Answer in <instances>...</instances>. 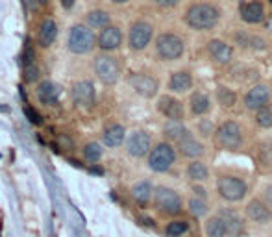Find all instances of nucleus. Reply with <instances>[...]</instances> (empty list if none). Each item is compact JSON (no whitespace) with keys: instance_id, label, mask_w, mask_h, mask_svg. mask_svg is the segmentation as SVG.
Segmentation results:
<instances>
[{"instance_id":"obj_1","label":"nucleus","mask_w":272,"mask_h":237,"mask_svg":"<svg viewBox=\"0 0 272 237\" xmlns=\"http://www.w3.org/2000/svg\"><path fill=\"white\" fill-rule=\"evenodd\" d=\"M220 12L211 4H193L187 10L185 21L193 30H211L218 23Z\"/></svg>"},{"instance_id":"obj_2","label":"nucleus","mask_w":272,"mask_h":237,"mask_svg":"<svg viewBox=\"0 0 272 237\" xmlns=\"http://www.w3.org/2000/svg\"><path fill=\"white\" fill-rule=\"evenodd\" d=\"M67 47L74 54H87L95 47V34L84 25H74L69 32Z\"/></svg>"},{"instance_id":"obj_3","label":"nucleus","mask_w":272,"mask_h":237,"mask_svg":"<svg viewBox=\"0 0 272 237\" xmlns=\"http://www.w3.org/2000/svg\"><path fill=\"white\" fill-rule=\"evenodd\" d=\"M217 193L228 202L242 200L248 193V185L244 180L237 176H220L217 180Z\"/></svg>"},{"instance_id":"obj_4","label":"nucleus","mask_w":272,"mask_h":237,"mask_svg":"<svg viewBox=\"0 0 272 237\" xmlns=\"http://www.w3.org/2000/svg\"><path fill=\"white\" fill-rule=\"evenodd\" d=\"M176 154L169 143H159L148 154V167L154 172H167L174 165Z\"/></svg>"},{"instance_id":"obj_5","label":"nucleus","mask_w":272,"mask_h":237,"mask_svg":"<svg viewBox=\"0 0 272 237\" xmlns=\"http://www.w3.org/2000/svg\"><path fill=\"white\" fill-rule=\"evenodd\" d=\"M156 50H157V54H159V58L172 61V60L181 58L183 50H185V45H183V41H181L178 36H174V34H161L156 41Z\"/></svg>"},{"instance_id":"obj_6","label":"nucleus","mask_w":272,"mask_h":237,"mask_svg":"<svg viewBox=\"0 0 272 237\" xmlns=\"http://www.w3.org/2000/svg\"><path fill=\"white\" fill-rule=\"evenodd\" d=\"M154 204L165 215H178L181 211V198L174 189L157 187L154 193Z\"/></svg>"},{"instance_id":"obj_7","label":"nucleus","mask_w":272,"mask_h":237,"mask_svg":"<svg viewBox=\"0 0 272 237\" xmlns=\"http://www.w3.org/2000/svg\"><path fill=\"white\" fill-rule=\"evenodd\" d=\"M217 143L226 150H237L242 143L241 126L233 121H226L217 130Z\"/></svg>"},{"instance_id":"obj_8","label":"nucleus","mask_w":272,"mask_h":237,"mask_svg":"<svg viewBox=\"0 0 272 237\" xmlns=\"http://www.w3.org/2000/svg\"><path fill=\"white\" fill-rule=\"evenodd\" d=\"M95 73L100 78V82L111 85L115 84L121 76V67H119V63L113 56L102 54L95 58Z\"/></svg>"},{"instance_id":"obj_9","label":"nucleus","mask_w":272,"mask_h":237,"mask_svg":"<svg viewBox=\"0 0 272 237\" xmlns=\"http://www.w3.org/2000/svg\"><path fill=\"white\" fill-rule=\"evenodd\" d=\"M152 34H154V28H152L150 23H145V21H139L130 28V47L133 50H143L148 47V43L152 41Z\"/></svg>"},{"instance_id":"obj_10","label":"nucleus","mask_w":272,"mask_h":237,"mask_svg":"<svg viewBox=\"0 0 272 237\" xmlns=\"http://www.w3.org/2000/svg\"><path fill=\"white\" fill-rule=\"evenodd\" d=\"M128 82H130V85L133 87V91L137 93V95H141V97L145 98H152L156 97L157 93V80L152 78V76H148V74H132L130 78H128Z\"/></svg>"},{"instance_id":"obj_11","label":"nucleus","mask_w":272,"mask_h":237,"mask_svg":"<svg viewBox=\"0 0 272 237\" xmlns=\"http://www.w3.org/2000/svg\"><path fill=\"white\" fill-rule=\"evenodd\" d=\"M126 150L133 158H141V156L148 154L150 152V135L143 132V130L133 132L126 143Z\"/></svg>"},{"instance_id":"obj_12","label":"nucleus","mask_w":272,"mask_h":237,"mask_svg":"<svg viewBox=\"0 0 272 237\" xmlns=\"http://www.w3.org/2000/svg\"><path fill=\"white\" fill-rule=\"evenodd\" d=\"M73 100L74 104H78L80 108H91L95 104V85L87 82V80H82L78 84H74Z\"/></svg>"},{"instance_id":"obj_13","label":"nucleus","mask_w":272,"mask_h":237,"mask_svg":"<svg viewBox=\"0 0 272 237\" xmlns=\"http://www.w3.org/2000/svg\"><path fill=\"white\" fill-rule=\"evenodd\" d=\"M268 97H270L268 87H266L265 84H257L246 93V97H244V106H246L250 111H257V110H261L265 104H268Z\"/></svg>"},{"instance_id":"obj_14","label":"nucleus","mask_w":272,"mask_h":237,"mask_svg":"<svg viewBox=\"0 0 272 237\" xmlns=\"http://www.w3.org/2000/svg\"><path fill=\"white\" fill-rule=\"evenodd\" d=\"M178 150H180V154L181 156H185V158L196 159L204 154V145H202L193 134L185 132V135L178 141Z\"/></svg>"},{"instance_id":"obj_15","label":"nucleus","mask_w":272,"mask_h":237,"mask_svg":"<svg viewBox=\"0 0 272 237\" xmlns=\"http://www.w3.org/2000/svg\"><path fill=\"white\" fill-rule=\"evenodd\" d=\"M122 43V32L117 26H106L102 28L100 36H98V47L102 50H115L121 47Z\"/></svg>"},{"instance_id":"obj_16","label":"nucleus","mask_w":272,"mask_h":237,"mask_svg":"<svg viewBox=\"0 0 272 237\" xmlns=\"http://www.w3.org/2000/svg\"><path fill=\"white\" fill-rule=\"evenodd\" d=\"M218 215L222 217L224 222H226V226H228V235H231V237L241 235L242 230H244V220H242V217L235 211V209L222 207V209L218 211Z\"/></svg>"},{"instance_id":"obj_17","label":"nucleus","mask_w":272,"mask_h":237,"mask_svg":"<svg viewBox=\"0 0 272 237\" xmlns=\"http://www.w3.org/2000/svg\"><path fill=\"white\" fill-rule=\"evenodd\" d=\"M157 110L161 111L167 119H176V121H181V119H183V106H181V102L176 100L174 97H169V95L159 98Z\"/></svg>"},{"instance_id":"obj_18","label":"nucleus","mask_w":272,"mask_h":237,"mask_svg":"<svg viewBox=\"0 0 272 237\" xmlns=\"http://www.w3.org/2000/svg\"><path fill=\"white\" fill-rule=\"evenodd\" d=\"M246 215L254 222H268L272 219V209L266 202L261 200H250L246 204Z\"/></svg>"},{"instance_id":"obj_19","label":"nucleus","mask_w":272,"mask_h":237,"mask_svg":"<svg viewBox=\"0 0 272 237\" xmlns=\"http://www.w3.org/2000/svg\"><path fill=\"white\" fill-rule=\"evenodd\" d=\"M60 85H56L54 82H41L39 87H37V98L41 100L43 104H47V106H52V104L58 102V98H60Z\"/></svg>"},{"instance_id":"obj_20","label":"nucleus","mask_w":272,"mask_h":237,"mask_svg":"<svg viewBox=\"0 0 272 237\" xmlns=\"http://www.w3.org/2000/svg\"><path fill=\"white\" fill-rule=\"evenodd\" d=\"M207 50H209L211 58L217 61V63L226 65V63H230L231 61V47L230 45H226L224 41H220V39H213V41H209Z\"/></svg>"},{"instance_id":"obj_21","label":"nucleus","mask_w":272,"mask_h":237,"mask_svg":"<svg viewBox=\"0 0 272 237\" xmlns=\"http://www.w3.org/2000/svg\"><path fill=\"white\" fill-rule=\"evenodd\" d=\"M239 13H241V19L248 25H255V23H261L263 17H265V12H263V6L261 2H248V4H242L239 8Z\"/></svg>"},{"instance_id":"obj_22","label":"nucleus","mask_w":272,"mask_h":237,"mask_svg":"<svg viewBox=\"0 0 272 237\" xmlns=\"http://www.w3.org/2000/svg\"><path fill=\"white\" fill-rule=\"evenodd\" d=\"M56 36H58V26L52 19H47L45 23L39 28V34H37V41L43 49H49L50 45L56 41Z\"/></svg>"},{"instance_id":"obj_23","label":"nucleus","mask_w":272,"mask_h":237,"mask_svg":"<svg viewBox=\"0 0 272 237\" xmlns=\"http://www.w3.org/2000/svg\"><path fill=\"white\" fill-rule=\"evenodd\" d=\"M169 87L172 93H185L193 87V78L185 71H178V73H174L170 76Z\"/></svg>"},{"instance_id":"obj_24","label":"nucleus","mask_w":272,"mask_h":237,"mask_svg":"<svg viewBox=\"0 0 272 237\" xmlns=\"http://www.w3.org/2000/svg\"><path fill=\"white\" fill-rule=\"evenodd\" d=\"M204 231H206L207 237H226L228 235V226L220 215H215V217H209L206 220Z\"/></svg>"},{"instance_id":"obj_25","label":"nucleus","mask_w":272,"mask_h":237,"mask_svg":"<svg viewBox=\"0 0 272 237\" xmlns=\"http://www.w3.org/2000/svg\"><path fill=\"white\" fill-rule=\"evenodd\" d=\"M124 135H126L124 126H121V124H111V126H108L104 130L102 137H104V143H106V145L111 146V148H115V146L122 145Z\"/></svg>"},{"instance_id":"obj_26","label":"nucleus","mask_w":272,"mask_h":237,"mask_svg":"<svg viewBox=\"0 0 272 237\" xmlns=\"http://www.w3.org/2000/svg\"><path fill=\"white\" fill-rule=\"evenodd\" d=\"M189 108H191V113L193 115H204L209 111V98L204 93H194L191 95V100H189Z\"/></svg>"},{"instance_id":"obj_27","label":"nucleus","mask_w":272,"mask_h":237,"mask_svg":"<svg viewBox=\"0 0 272 237\" xmlns=\"http://www.w3.org/2000/svg\"><path fill=\"white\" fill-rule=\"evenodd\" d=\"M187 176L191 178L193 182H206L207 176H209V170H207L206 163L194 159L193 163H189L187 167Z\"/></svg>"},{"instance_id":"obj_28","label":"nucleus","mask_w":272,"mask_h":237,"mask_svg":"<svg viewBox=\"0 0 272 237\" xmlns=\"http://www.w3.org/2000/svg\"><path fill=\"white\" fill-rule=\"evenodd\" d=\"M165 135L169 137V139H174V141H180L183 135H185V126H183V122L181 121H176V119H169L167 124L163 128Z\"/></svg>"},{"instance_id":"obj_29","label":"nucleus","mask_w":272,"mask_h":237,"mask_svg":"<svg viewBox=\"0 0 272 237\" xmlns=\"http://www.w3.org/2000/svg\"><path fill=\"white\" fill-rule=\"evenodd\" d=\"M132 196L139 204H146L152 198V185L148 182H137L132 187Z\"/></svg>"},{"instance_id":"obj_30","label":"nucleus","mask_w":272,"mask_h":237,"mask_svg":"<svg viewBox=\"0 0 272 237\" xmlns=\"http://www.w3.org/2000/svg\"><path fill=\"white\" fill-rule=\"evenodd\" d=\"M235 39L241 43L242 47H250L254 50H265L266 49V43L265 39H261L259 36H248V34H237Z\"/></svg>"},{"instance_id":"obj_31","label":"nucleus","mask_w":272,"mask_h":237,"mask_svg":"<svg viewBox=\"0 0 272 237\" xmlns=\"http://www.w3.org/2000/svg\"><path fill=\"white\" fill-rule=\"evenodd\" d=\"M87 23H89V26H93V28H106V26L109 25L108 12H104V10H93V12H89V15H87Z\"/></svg>"},{"instance_id":"obj_32","label":"nucleus","mask_w":272,"mask_h":237,"mask_svg":"<svg viewBox=\"0 0 272 237\" xmlns=\"http://www.w3.org/2000/svg\"><path fill=\"white\" fill-rule=\"evenodd\" d=\"M189 230V222L187 220H172V222H169L167 224V228H165V233H167V237H181L185 231Z\"/></svg>"},{"instance_id":"obj_33","label":"nucleus","mask_w":272,"mask_h":237,"mask_svg":"<svg viewBox=\"0 0 272 237\" xmlns=\"http://www.w3.org/2000/svg\"><path fill=\"white\" fill-rule=\"evenodd\" d=\"M255 121L261 128H272V104H265L255 113Z\"/></svg>"},{"instance_id":"obj_34","label":"nucleus","mask_w":272,"mask_h":237,"mask_svg":"<svg viewBox=\"0 0 272 237\" xmlns=\"http://www.w3.org/2000/svg\"><path fill=\"white\" fill-rule=\"evenodd\" d=\"M217 100H218V104H222L226 108H231V106L237 102V95L231 91V89H228V87H218Z\"/></svg>"},{"instance_id":"obj_35","label":"nucleus","mask_w":272,"mask_h":237,"mask_svg":"<svg viewBox=\"0 0 272 237\" xmlns=\"http://www.w3.org/2000/svg\"><path fill=\"white\" fill-rule=\"evenodd\" d=\"M189 211H191V215H194V217H204L207 213L206 200L200 198V196H193V198L189 200Z\"/></svg>"},{"instance_id":"obj_36","label":"nucleus","mask_w":272,"mask_h":237,"mask_svg":"<svg viewBox=\"0 0 272 237\" xmlns=\"http://www.w3.org/2000/svg\"><path fill=\"white\" fill-rule=\"evenodd\" d=\"M84 158L91 163H95L98 159L102 158V146L98 145V143H89V145H85L84 148Z\"/></svg>"},{"instance_id":"obj_37","label":"nucleus","mask_w":272,"mask_h":237,"mask_svg":"<svg viewBox=\"0 0 272 237\" xmlns=\"http://www.w3.org/2000/svg\"><path fill=\"white\" fill-rule=\"evenodd\" d=\"M39 78V67L37 63H30V65H25V80L26 84H34Z\"/></svg>"},{"instance_id":"obj_38","label":"nucleus","mask_w":272,"mask_h":237,"mask_svg":"<svg viewBox=\"0 0 272 237\" xmlns=\"http://www.w3.org/2000/svg\"><path fill=\"white\" fill-rule=\"evenodd\" d=\"M23 60H25V65H30V63H36V50L32 47V43L26 39L25 43V54H23Z\"/></svg>"},{"instance_id":"obj_39","label":"nucleus","mask_w":272,"mask_h":237,"mask_svg":"<svg viewBox=\"0 0 272 237\" xmlns=\"http://www.w3.org/2000/svg\"><path fill=\"white\" fill-rule=\"evenodd\" d=\"M23 111H25L26 119H28V121H30L32 124H41V122H43L41 115H39V113H37V111L34 110L32 106H28V104H26L25 108H23Z\"/></svg>"},{"instance_id":"obj_40","label":"nucleus","mask_w":272,"mask_h":237,"mask_svg":"<svg viewBox=\"0 0 272 237\" xmlns=\"http://www.w3.org/2000/svg\"><path fill=\"white\" fill-rule=\"evenodd\" d=\"M263 196H265V202L268 204V206L272 207V185H266L265 187V193H263Z\"/></svg>"},{"instance_id":"obj_41","label":"nucleus","mask_w":272,"mask_h":237,"mask_svg":"<svg viewBox=\"0 0 272 237\" xmlns=\"http://www.w3.org/2000/svg\"><path fill=\"white\" fill-rule=\"evenodd\" d=\"M156 4H159V6H167V8H170V6H176L180 0H154Z\"/></svg>"},{"instance_id":"obj_42","label":"nucleus","mask_w":272,"mask_h":237,"mask_svg":"<svg viewBox=\"0 0 272 237\" xmlns=\"http://www.w3.org/2000/svg\"><path fill=\"white\" fill-rule=\"evenodd\" d=\"M74 4H76V0H61V6L65 8L67 12H69V10H73Z\"/></svg>"},{"instance_id":"obj_43","label":"nucleus","mask_w":272,"mask_h":237,"mask_svg":"<svg viewBox=\"0 0 272 237\" xmlns=\"http://www.w3.org/2000/svg\"><path fill=\"white\" fill-rule=\"evenodd\" d=\"M193 193H194L196 196H200V198H206V191H204L202 187H196V185H194V187H193Z\"/></svg>"},{"instance_id":"obj_44","label":"nucleus","mask_w":272,"mask_h":237,"mask_svg":"<svg viewBox=\"0 0 272 237\" xmlns=\"http://www.w3.org/2000/svg\"><path fill=\"white\" fill-rule=\"evenodd\" d=\"M91 172H93V174H102L104 170H102V169H98V167H91Z\"/></svg>"},{"instance_id":"obj_45","label":"nucleus","mask_w":272,"mask_h":237,"mask_svg":"<svg viewBox=\"0 0 272 237\" xmlns=\"http://www.w3.org/2000/svg\"><path fill=\"white\" fill-rule=\"evenodd\" d=\"M111 2H115V4H124V2H128V0H111Z\"/></svg>"},{"instance_id":"obj_46","label":"nucleus","mask_w":272,"mask_h":237,"mask_svg":"<svg viewBox=\"0 0 272 237\" xmlns=\"http://www.w3.org/2000/svg\"><path fill=\"white\" fill-rule=\"evenodd\" d=\"M36 2H39V4H47V0H36Z\"/></svg>"},{"instance_id":"obj_47","label":"nucleus","mask_w":272,"mask_h":237,"mask_svg":"<svg viewBox=\"0 0 272 237\" xmlns=\"http://www.w3.org/2000/svg\"><path fill=\"white\" fill-rule=\"evenodd\" d=\"M270 4H272V0H270Z\"/></svg>"}]
</instances>
